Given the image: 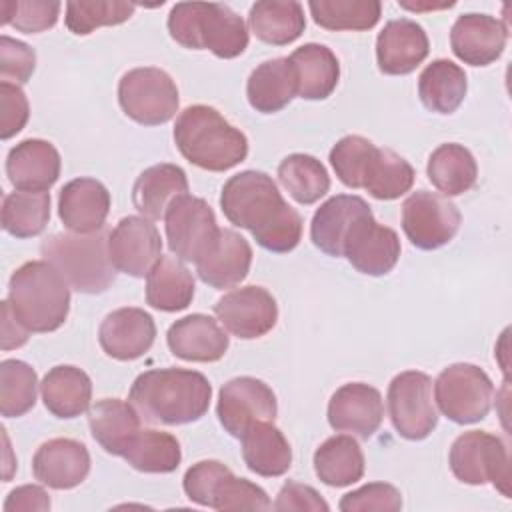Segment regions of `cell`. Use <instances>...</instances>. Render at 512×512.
I'll use <instances>...</instances> for the list:
<instances>
[{
  "mask_svg": "<svg viewBox=\"0 0 512 512\" xmlns=\"http://www.w3.org/2000/svg\"><path fill=\"white\" fill-rule=\"evenodd\" d=\"M30 330L22 326V322L16 318V314L10 308L8 300H2L0 306V348L2 350H14L28 342Z\"/></svg>",
  "mask_w": 512,
  "mask_h": 512,
  "instance_id": "db71d44e",
  "label": "cell"
},
{
  "mask_svg": "<svg viewBox=\"0 0 512 512\" xmlns=\"http://www.w3.org/2000/svg\"><path fill=\"white\" fill-rule=\"evenodd\" d=\"M312 20L326 30H370L382 14L378 0H312Z\"/></svg>",
  "mask_w": 512,
  "mask_h": 512,
  "instance_id": "7bdbcfd3",
  "label": "cell"
},
{
  "mask_svg": "<svg viewBox=\"0 0 512 512\" xmlns=\"http://www.w3.org/2000/svg\"><path fill=\"white\" fill-rule=\"evenodd\" d=\"M62 4L56 0H4L0 2V24L14 26L24 34H38L58 22Z\"/></svg>",
  "mask_w": 512,
  "mask_h": 512,
  "instance_id": "bcb514c9",
  "label": "cell"
},
{
  "mask_svg": "<svg viewBox=\"0 0 512 512\" xmlns=\"http://www.w3.org/2000/svg\"><path fill=\"white\" fill-rule=\"evenodd\" d=\"M288 58L296 70L300 98L324 100L336 90L340 64L328 46L310 42L296 48Z\"/></svg>",
  "mask_w": 512,
  "mask_h": 512,
  "instance_id": "d6a6232c",
  "label": "cell"
},
{
  "mask_svg": "<svg viewBox=\"0 0 512 512\" xmlns=\"http://www.w3.org/2000/svg\"><path fill=\"white\" fill-rule=\"evenodd\" d=\"M254 36L272 46H286L300 38L306 28L304 8L292 0H260L248 14Z\"/></svg>",
  "mask_w": 512,
  "mask_h": 512,
  "instance_id": "8d00e7d4",
  "label": "cell"
},
{
  "mask_svg": "<svg viewBox=\"0 0 512 512\" xmlns=\"http://www.w3.org/2000/svg\"><path fill=\"white\" fill-rule=\"evenodd\" d=\"M216 414L230 436L242 438L256 422H274L278 414L276 394L254 376H238L220 388Z\"/></svg>",
  "mask_w": 512,
  "mask_h": 512,
  "instance_id": "5bb4252c",
  "label": "cell"
},
{
  "mask_svg": "<svg viewBox=\"0 0 512 512\" xmlns=\"http://www.w3.org/2000/svg\"><path fill=\"white\" fill-rule=\"evenodd\" d=\"M492 400L494 384L476 364H450L434 382V402L438 404V410L456 424L484 420L492 408Z\"/></svg>",
  "mask_w": 512,
  "mask_h": 512,
  "instance_id": "9c48e42d",
  "label": "cell"
},
{
  "mask_svg": "<svg viewBox=\"0 0 512 512\" xmlns=\"http://www.w3.org/2000/svg\"><path fill=\"white\" fill-rule=\"evenodd\" d=\"M374 146H376L374 142L358 134L344 136L332 146L330 164L344 186L354 190L362 188V172Z\"/></svg>",
  "mask_w": 512,
  "mask_h": 512,
  "instance_id": "7dc6e473",
  "label": "cell"
},
{
  "mask_svg": "<svg viewBox=\"0 0 512 512\" xmlns=\"http://www.w3.org/2000/svg\"><path fill=\"white\" fill-rule=\"evenodd\" d=\"M156 338L154 318L134 306L118 308L110 312L98 330V342L102 350L120 362L136 360L144 356Z\"/></svg>",
  "mask_w": 512,
  "mask_h": 512,
  "instance_id": "44dd1931",
  "label": "cell"
},
{
  "mask_svg": "<svg viewBox=\"0 0 512 512\" xmlns=\"http://www.w3.org/2000/svg\"><path fill=\"white\" fill-rule=\"evenodd\" d=\"M214 314L218 322L242 340H254L268 334L278 320V304L262 286H244L224 294Z\"/></svg>",
  "mask_w": 512,
  "mask_h": 512,
  "instance_id": "2e32d148",
  "label": "cell"
},
{
  "mask_svg": "<svg viewBox=\"0 0 512 512\" xmlns=\"http://www.w3.org/2000/svg\"><path fill=\"white\" fill-rule=\"evenodd\" d=\"M414 178L416 172L408 160L390 148L374 146L362 172V188L376 200H394L412 188Z\"/></svg>",
  "mask_w": 512,
  "mask_h": 512,
  "instance_id": "f35d334b",
  "label": "cell"
},
{
  "mask_svg": "<svg viewBox=\"0 0 512 512\" xmlns=\"http://www.w3.org/2000/svg\"><path fill=\"white\" fill-rule=\"evenodd\" d=\"M62 160L56 146L42 138H26L10 148L6 174L16 190L48 192L60 176Z\"/></svg>",
  "mask_w": 512,
  "mask_h": 512,
  "instance_id": "603a6c76",
  "label": "cell"
},
{
  "mask_svg": "<svg viewBox=\"0 0 512 512\" xmlns=\"http://www.w3.org/2000/svg\"><path fill=\"white\" fill-rule=\"evenodd\" d=\"M400 252L402 246L398 234L392 228L378 224L372 212L360 216L352 224L342 248V256L366 276L388 274L396 266Z\"/></svg>",
  "mask_w": 512,
  "mask_h": 512,
  "instance_id": "e0dca14e",
  "label": "cell"
},
{
  "mask_svg": "<svg viewBox=\"0 0 512 512\" xmlns=\"http://www.w3.org/2000/svg\"><path fill=\"white\" fill-rule=\"evenodd\" d=\"M220 208L230 224L246 228L268 252H290L302 238L300 214L266 172L244 170L230 176L222 186Z\"/></svg>",
  "mask_w": 512,
  "mask_h": 512,
  "instance_id": "6da1fadb",
  "label": "cell"
},
{
  "mask_svg": "<svg viewBox=\"0 0 512 512\" xmlns=\"http://www.w3.org/2000/svg\"><path fill=\"white\" fill-rule=\"evenodd\" d=\"M40 394L46 410L52 416L70 420L90 408L92 380L84 370L76 366H54L42 378Z\"/></svg>",
  "mask_w": 512,
  "mask_h": 512,
  "instance_id": "f546056e",
  "label": "cell"
},
{
  "mask_svg": "<svg viewBox=\"0 0 512 512\" xmlns=\"http://www.w3.org/2000/svg\"><path fill=\"white\" fill-rule=\"evenodd\" d=\"M338 508L342 512H396L402 508V494L388 482H370L344 494Z\"/></svg>",
  "mask_w": 512,
  "mask_h": 512,
  "instance_id": "c3c4849f",
  "label": "cell"
},
{
  "mask_svg": "<svg viewBox=\"0 0 512 512\" xmlns=\"http://www.w3.org/2000/svg\"><path fill=\"white\" fill-rule=\"evenodd\" d=\"M92 438L112 456H124L130 442L142 428V418L130 402L102 398L88 412Z\"/></svg>",
  "mask_w": 512,
  "mask_h": 512,
  "instance_id": "f1b7e54d",
  "label": "cell"
},
{
  "mask_svg": "<svg viewBox=\"0 0 512 512\" xmlns=\"http://www.w3.org/2000/svg\"><path fill=\"white\" fill-rule=\"evenodd\" d=\"M242 458L248 470L264 478H276L290 470L292 448L274 422H256L242 434Z\"/></svg>",
  "mask_w": 512,
  "mask_h": 512,
  "instance_id": "1f68e13d",
  "label": "cell"
},
{
  "mask_svg": "<svg viewBox=\"0 0 512 512\" xmlns=\"http://www.w3.org/2000/svg\"><path fill=\"white\" fill-rule=\"evenodd\" d=\"M508 42V28L488 14H462L450 30V46L458 60L470 66L496 62Z\"/></svg>",
  "mask_w": 512,
  "mask_h": 512,
  "instance_id": "d6986e66",
  "label": "cell"
},
{
  "mask_svg": "<svg viewBox=\"0 0 512 512\" xmlns=\"http://www.w3.org/2000/svg\"><path fill=\"white\" fill-rule=\"evenodd\" d=\"M90 472V452L74 438H52L44 442L32 458L34 478L54 490H70L86 480Z\"/></svg>",
  "mask_w": 512,
  "mask_h": 512,
  "instance_id": "7402d4cb",
  "label": "cell"
},
{
  "mask_svg": "<svg viewBox=\"0 0 512 512\" xmlns=\"http://www.w3.org/2000/svg\"><path fill=\"white\" fill-rule=\"evenodd\" d=\"M6 300L24 328L46 334L68 318L70 284L50 262L30 260L12 272Z\"/></svg>",
  "mask_w": 512,
  "mask_h": 512,
  "instance_id": "277c9868",
  "label": "cell"
},
{
  "mask_svg": "<svg viewBox=\"0 0 512 512\" xmlns=\"http://www.w3.org/2000/svg\"><path fill=\"white\" fill-rule=\"evenodd\" d=\"M398 4H400L402 8H406V10L422 12V10H440V8H450V6H454L456 2H406V0H400Z\"/></svg>",
  "mask_w": 512,
  "mask_h": 512,
  "instance_id": "11a10c76",
  "label": "cell"
},
{
  "mask_svg": "<svg viewBox=\"0 0 512 512\" xmlns=\"http://www.w3.org/2000/svg\"><path fill=\"white\" fill-rule=\"evenodd\" d=\"M370 206L364 198L356 194H336L328 198L312 216L310 224V240L312 244L332 256L340 258L344 240L352 228V224L364 216L370 214Z\"/></svg>",
  "mask_w": 512,
  "mask_h": 512,
  "instance_id": "4316f807",
  "label": "cell"
},
{
  "mask_svg": "<svg viewBox=\"0 0 512 512\" xmlns=\"http://www.w3.org/2000/svg\"><path fill=\"white\" fill-rule=\"evenodd\" d=\"M50 510V496L36 484H24L14 488L6 502L4 512H46Z\"/></svg>",
  "mask_w": 512,
  "mask_h": 512,
  "instance_id": "f5cc1de1",
  "label": "cell"
},
{
  "mask_svg": "<svg viewBox=\"0 0 512 512\" xmlns=\"http://www.w3.org/2000/svg\"><path fill=\"white\" fill-rule=\"evenodd\" d=\"M428 52V34L410 18L386 22L376 38V62L380 72L388 76H404L414 72L426 60Z\"/></svg>",
  "mask_w": 512,
  "mask_h": 512,
  "instance_id": "ffe728a7",
  "label": "cell"
},
{
  "mask_svg": "<svg viewBox=\"0 0 512 512\" xmlns=\"http://www.w3.org/2000/svg\"><path fill=\"white\" fill-rule=\"evenodd\" d=\"M136 4L122 0H72L66 2V28L76 36H86L100 26H116L126 22Z\"/></svg>",
  "mask_w": 512,
  "mask_h": 512,
  "instance_id": "f6af8a7d",
  "label": "cell"
},
{
  "mask_svg": "<svg viewBox=\"0 0 512 512\" xmlns=\"http://www.w3.org/2000/svg\"><path fill=\"white\" fill-rule=\"evenodd\" d=\"M448 464L462 484H492L502 496H510V456L502 438L484 430L464 432L452 442Z\"/></svg>",
  "mask_w": 512,
  "mask_h": 512,
  "instance_id": "ba28073f",
  "label": "cell"
},
{
  "mask_svg": "<svg viewBox=\"0 0 512 512\" xmlns=\"http://www.w3.org/2000/svg\"><path fill=\"white\" fill-rule=\"evenodd\" d=\"M122 112L142 126H160L178 112V88L168 72L142 66L122 74L118 82Z\"/></svg>",
  "mask_w": 512,
  "mask_h": 512,
  "instance_id": "30bf717a",
  "label": "cell"
},
{
  "mask_svg": "<svg viewBox=\"0 0 512 512\" xmlns=\"http://www.w3.org/2000/svg\"><path fill=\"white\" fill-rule=\"evenodd\" d=\"M110 212V192L96 178H74L58 196V216L76 234H90L104 228Z\"/></svg>",
  "mask_w": 512,
  "mask_h": 512,
  "instance_id": "cb8c5ba5",
  "label": "cell"
},
{
  "mask_svg": "<svg viewBox=\"0 0 512 512\" xmlns=\"http://www.w3.org/2000/svg\"><path fill=\"white\" fill-rule=\"evenodd\" d=\"M272 508L278 512H290V510H294V512H328L330 510L328 502L312 486L300 484L294 480H288L280 488Z\"/></svg>",
  "mask_w": 512,
  "mask_h": 512,
  "instance_id": "816d5d0a",
  "label": "cell"
},
{
  "mask_svg": "<svg viewBox=\"0 0 512 512\" xmlns=\"http://www.w3.org/2000/svg\"><path fill=\"white\" fill-rule=\"evenodd\" d=\"M122 458L138 472L168 474L180 466L182 448L176 436L168 432L140 428Z\"/></svg>",
  "mask_w": 512,
  "mask_h": 512,
  "instance_id": "ab89813d",
  "label": "cell"
},
{
  "mask_svg": "<svg viewBox=\"0 0 512 512\" xmlns=\"http://www.w3.org/2000/svg\"><path fill=\"white\" fill-rule=\"evenodd\" d=\"M386 402L394 430L406 440H424L438 426L432 378L420 370L396 374L388 386Z\"/></svg>",
  "mask_w": 512,
  "mask_h": 512,
  "instance_id": "8fae6325",
  "label": "cell"
},
{
  "mask_svg": "<svg viewBox=\"0 0 512 512\" xmlns=\"http://www.w3.org/2000/svg\"><path fill=\"white\" fill-rule=\"evenodd\" d=\"M166 342L170 352L186 362H216L230 346L228 334L206 314H188L176 320L168 328Z\"/></svg>",
  "mask_w": 512,
  "mask_h": 512,
  "instance_id": "484cf974",
  "label": "cell"
},
{
  "mask_svg": "<svg viewBox=\"0 0 512 512\" xmlns=\"http://www.w3.org/2000/svg\"><path fill=\"white\" fill-rule=\"evenodd\" d=\"M108 256L118 272L144 278L162 258V240L152 220L124 216L108 234Z\"/></svg>",
  "mask_w": 512,
  "mask_h": 512,
  "instance_id": "9a60e30c",
  "label": "cell"
},
{
  "mask_svg": "<svg viewBox=\"0 0 512 512\" xmlns=\"http://www.w3.org/2000/svg\"><path fill=\"white\" fill-rule=\"evenodd\" d=\"M2 228L14 238L38 236L50 220V192L14 190L2 200Z\"/></svg>",
  "mask_w": 512,
  "mask_h": 512,
  "instance_id": "b9f144b4",
  "label": "cell"
},
{
  "mask_svg": "<svg viewBox=\"0 0 512 512\" xmlns=\"http://www.w3.org/2000/svg\"><path fill=\"white\" fill-rule=\"evenodd\" d=\"M174 144L194 166L224 172L248 156V138L216 108L194 104L184 108L174 124Z\"/></svg>",
  "mask_w": 512,
  "mask_h": 512,
  "instance_id": "3957f363",
  "label": "cell"
},
{
  "mask_svg": "<svg viewBox=\"0 0 512 512\" xmlns=\"http://www.w3.org/2000/svg\"><path fill=\"white\" fill-rule=\"evenodd\" d=\"M462 214L446 196L416 190L402 204V230L412 246L436 250L446 246L458 232Z\"/></svg>",
  "mask_w": 512,
  "mask_h": 512,
  "instance_id": "4fadbf2b",
  "label": "cell"
},
{
  "mask_svg": "<svg viewBox=\"0 0 512 512\" xmlns=\"http://www.w3.org/2000/svg\"><path fill=\"white\" fill-rule=\"evenodd\" d=\"M250 106L262 114H274L286 108L298 96L296 70L290 58H272L258 64L246 82Z\"/></svg>",
  "mask_w": 512,
  "mask_h": 512,
  "instance_id": "83f0119b",
  "label": "cell"
},
{
  "mask_svg": "<svg viewBox=\"0 0 512 512\" xmlns=\"http://www.w3.org/2000/svg\"><path fill=\"white\" fill-rule=\"evenodd\" d=\"M186 496L200 506L214 510H268V494L254 482L234 476L218 460H200L192 464L182 480Z\"/></svg>",
  "mask_w": 512,
  "mask_h": 512,
  "instance_id": "52a82bcc",
  "label": "cell"
},
{
  "mask_svg": "<svg viewBox=\"0 0 512 512\" xmlns=\"http://www.w3.org/2000/svg\"><path fill=\"white\" fill-rule=\"evenodd\" d=\"M172 40L190 50H210L214 56L230 60L248 48V28L226 4L178 2L168 14Z\"/></svg>",
  "mask_w": 512,
  "mask_h": 512,
  "instance_id": "5b68a950",
  "label": "cell"
},
{
  "mask_svg": "<svg viewBox=\"0 0 512 512\" xmlns=\"http://www.w3.org/2000/svg\"><path fill=\"white\" fill-rule=\"evenodd\" d=\"M278 180L298 204H314L330 190L324 164L310 154H290L278 164Z\"/></svg>",
  "mask_w": 512,
  "mask_h": 512,
  "instance_id": "60d3db41",
  "label": "cell"
},
{
  "mask_svg": "<svg viewBox=\"0 0 512 512\" xmlns=\"http://www.w3.org/2000/svg\"><path fill=\"white\" fill-rule=\"evenodd\" d=\"M384 418L382 394L364 382L340 386L328 402V424L336 432H346L368 440L376 434Z\"/></svg>",
  "mask_w": 512,
  "mask_h": 512,
  "instance_id": "ac0fdd59",
  "label": "cell"
},
{
  "mask_svg": "<svg viewBox=\"0 0 512 512\" xmlns=\"http://www.w3.org/2000/svg\"><path fill=\"white\" fill-rule=\"evenodd\" d=\"M36 68V52L22 40L0 36V78L10 84H26Z\"/></svg>",
  "mask_w": 512,
  "mask_h": 512,
  "instance_id": "681fc988",
  "label": "cell"
},
{
  "mask_svg": "<svg viewBox=\"0 0 512 512\" xmlns=\"http://www.w3.org/2000/svg\"><path fill=\"white\" fill-rule=\"evenodd\" d=\"M252 266L250 242L230 228H220L212 248L196 262L200 280L216 290L240 284Z\"/></svg>",
  "mask_w": 512,
  "mask_h": 512,
  "instance_id": "d4e9b609",
  "label": "cell"
},
{
  "mask_svg": "<svg viewBox=\"0 0 512 512\" xmlns=\"http://www.w3.org/2000/svg\"><path fill=\"white\" fill-rule=\"evenodd\" d=\"M182 194H188L186 172L168 162L146 168L132 186L134 208L148 220L164 218L168 206Z\"/></svg>",
  "mask_w": 512,
  "mask_h": 512,
  "instance_id": "4dcf8cb0",
  "label": "cell"
},
{
  "mask_svg": "<svg viewBox=\"0 0 512 512\" xmlns=\"http://www.w3.org/2000/svg\"><path fill=\"white\" fill-rule=\"evenodd\" d=\"M30 104L18 84L0 82V138L16 136L28 122Z\"/></svg>",
  "mask_w": 512,
  "mask_h": 512,
  "instance_id": "f907efd6",
  "label": "cell"
},
{
  "mask_svg": "<svg viewBox=\"0 0 512 512\" xmlns=\"http://www.w3.org/2000/svg\"><path fill=\"white\" fill-rule=\"evenodd\" d=\"M194 298V276L176 256H162L146 276V302L160 312H178Z\"/></svg>",
  "mask_w": 512,
  "mask_h": 512,
  "instance_id": "836d02e7",
  "label": "cell"
},
{
  "mask_svg": "<svg viewBox=\"0 0 512 512\" xmlns=\"http://www.w3.org/2000/svg\"><path fill=\"white\" fill-rule=\"evenodd\" d=\"M364 452L352 434L326 438L314 452V472L326 486L344 488L364 476Z\"/></svg>",
  "mask_w": 512,
  "mask_h": 512,
  "instance_id": "e575fe53",
  "label": "cell"
},
{
  "mask_svg": "<svg viewBox=\"0 0 512 512\" xmlns=\"http://www.w3.org/2000/svg\"><path fill=\"white\" fill-rule=\"evenodd\" d=\"M40 252L76 292L102 294L116 278L106 228L90 234L56 232L42 242Z\"/></svg>",
  "mask_w": 512,
  "mask_h": 512,
  "instance_id": "8992f818",
  "label": "cell"
},
{
  "mask_svg": "<svg viewBox=\"0 0 512 512\" xmlns=\"http://www.w3.org/2000/svg\"><path fill=\"white\" fill-rule=\"evenodd\" d=\"M38 376L24 360L8 358L0 362V414L18 418L30 412L36 404Z\"/></svg>",
  "mask_w": 512,
  "mask_h": 512,
  "instance_id": "ee69618b",
  "label": "cell"
},
{
  "mask_svg": "<svg viewBox=\"0 0 512 512\" xmlns=\"http://www.w3.org/2000/svg\"><path fill=\"white\" fill-rule=\"evenodd\" d=\"M164 228L170 252L194 264L212 248L220 232L210 204L192 194H182L168 206Z\"/></svg>",
  "mask_w": 512,
  "mask_h": 512,
  "instance_id": "7c38bea8",
  "label": "cell"
},
{
  "mask_svg": "<svg viewBox=\"0 0 512 512\" xmlns=\"http://www.w3.org/2000/svg\"><path fill=\"white\" fill-rule=\"evenodd\" d=\"M466 72L452 60H432L418 78V96L426 110L436 114H452L466 96Z\"/></svg>",
  "mask_w": 512,
  "mask_h": 512,
  "instance_id": "d590c367",
  "label": "cell"
},
{
  "mask_svg": "<svg viewBox=\"0 0 512 512\" xmlns=\"http://www.w3.org/2000/svg\"><path fill=\"white\" fill-rule=\"evenodd\" d=\"M128 400L144 422L180 426L208 412L212 384L196 370L152 368L134 380Z\"/></svg>",
  "mask_w": 512,
  "mask_h": 512,
  "instance_id": "7a4b0ae2",
  "label": "cell"
},
{
  "mask_svg": "<svg viewBox=\"0 0 512 512\" xmlns=\"http://www.w3.org/2000/svg\"><path fill=\"white\" fill-rule=\"evenodd\" d=\"M426 174L432 186L442 192V196H460L476 184L478 164L466 146L448 142L432 150Z\"/></svg>",
  "mask_w": 512,
  "mask_h": 512,
  "instance_id": "74e56055",
  "label": "cell"
}]
</instances>
